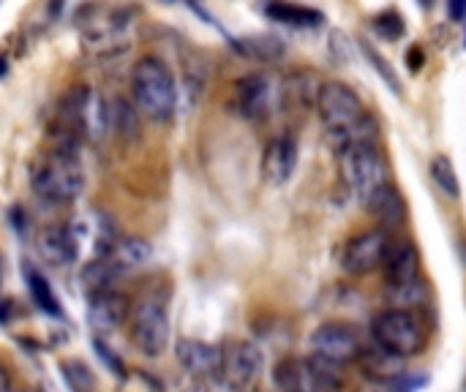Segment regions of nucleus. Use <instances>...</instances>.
I'll use <instances>...</instances> for the list:
<instances>
[{"mask_svg": "<svg viewBox=\"0 0 466 392\" xmlns=\"http://www.w3.org/2000/svg\"><path fill=\"white\" fill-rule=\"evenodd\" d=\"M390 246H393L390 229H385V226L366 229V232H360L344 243L341 256H339L341 270L350 276H369L385 265Z\"/></svg>", "mask_w": 466, "mask_h": 392, "instance_id": "8", "label": "nucleus"}, {"mask_svg": "<svg viewBox=\"0 0 466 392\" xmlns=\"http://www.w3.org/2000/svg\"><path fill=\"white\" fill-rule=\"evenodd\" d=\"M30 186L33 191L52 205H68L74 202L82 188H85V175L82 164L71 153H57L46 150L44 156L35 158L30 166Z\"/></svg>", "mask_w": 466, "mask_h": 392, "instance_id": "3", "label": "nucleus"}, {"mask_svg": "<svg viewBox=\"0 0 466 392\" xmlns=\"http://www.w3.org/2000/svg\"><path fill=\"white\" fill-rule=\"evenodd\" d=\"M358 363H363L366 374H369L371 379H380V382H399L401 377H407V371H404V357H399V355H393V352H388V349H382V347H377V344H374L371 349L363 347Z\"/></svg>", "mask_w": 466, "mask_h": 392, "instance_id": "20", "label": "nucleus"}, {"mask_svg": "<svg viewBox=\"0 0 466 392\" xmlns=\"http://www.w3.org/2000/svg\"><path fill=\"white\" fill-rule=\"evenodd\" d=\"M371 336L374 344L410 360L418 357L426 344H429V327L420 314L401 311V308H388L374 317L371 322Z\"/></svg>", "mask_w": 466, "mask_h": 392, "instance_id": "4", "label": "nucleus"}, {"mask_svg": "<svg viewBox=\"0 0 466 392\" xmlns=\"http://www.w3.org/2000/svg\"><path fill=\"white\" fill-rule=\"evenodd\" d=\"M25 278H27V289H30V295H33L35 306L57 317V314H60V308H57V297H55L52 286L46 284V278H44L35 267H30V265L25 267Z\"/></svg>", "mask_w": 466, "mask_h": 392, "instance_id": "26", "label": "nucleus"}, {"mask_svg": "<svg viewBox=\"0 0 466 392\" xmlns=\"http://www.w3.org/2000/svg\"><path fill=\"white\" fill-rule=\"evenodd\" d=\"M268 16L281 22V25H292V27H319L325 22V14L309 5H295V3H270L268 5Z\"/></svg>", "mask_w": 466, "mask_h": 392, "instance_id": "22", "label": "nucleus"}, {"mask_svg": "<svg viewBox=\"0 0 466 392\" xmlns=\"http://www.w3.org/2000/svg\"><path fill=\"white\" fill-rule=\"evenodd\" d=\"M63 377L68 382L71 392H93L96 390V379L90 374V368L79 360H68L63 363Z\"/></svg>", "mask_w": 466, "mask_h": 392, "instance_id": "28", "label": "nucleus"}, {"mask_svg": "<svg viewBox=\"0 0 466 392\" xmlns=\"http://www.w3.org/2000/svg\"><path fill=\"white\" fill-rule=\"evenodd\" d=\"M311 352H314V357L344 368V366L358 363L363 344L352 327L330 322V325H322L311 333Z\"/></svg>", "mask_w": 466, "mask_h": 392, "instance_id": "10", "label": "nucleus"}, {"mask_svg": "<svg viewBox=\"0 0 466 392\" xmlns=\"http://www.w3.org/2000/svg\"><path fill=\"white\" fill-rule=\"evenodd\" d=\"M235 49L248 57V60H257V63H276L284 57L287 46L273 38V35H248V38H238L235 41Z\"/></svg>", "mask_w": 466, "mask_h": 392, "instance_id": "24", "label": "nucleus"}, {"mask_svg": "<svg viewBox=\"0 0 466 392\" xmlns=\"http://www.w3.org/2000/svg\"><path fill=\"white\" fill-rule=\"evenodd\" d=\"M448 14H451L453 22L466 19V0H448Z\"/></svg>", "mask_w": 466, "mask_h": 392, "instance_id": "32", "label": "nucleus"}, {"mask_svg": "<svg viewBox=\"0 0 466 392\" xmlns=\"http://www.w3.org/2000/svg\"><path fill=\"white\" fill-rule=\"evenodd\" d=\"M388 286H401L420 278V251L412 240H393L388 259L382 265Z\"/></svg>", "mask_w": 466, "mask_h": 392, "instance_id": "16", "label": "nucleus"}, {"mask_svg": "<svg viewBox=\"0 0 466 392\" xmlns=\"http://www.w3.org/2000/svg\"><path fill=\"white\" fill-rule=\"evenodd\" d=\"M360 49H363V52H366V57L374 63V71H377V74L390 85V90H393V93H401V87H399V76L388 68V60H382V57L374 52V46H371L369 41H360Z\"/></svg>", "mask_w": 466, "mask_h": 392, "instance_id": "30", "label": "nucleus"}, {"mask_svg": "<svg viewBox=\"0 0 466 392\" xmlns=\"http://www.w3.org/2000/svg\"><path fill=\"white\" fill-rule=\"evenodd\" d=\"M295 166H298V142L287 134L273 136L262 153V177L270 186H284L295 175Z\"/></svg>", "mask_w": 466, "mask_h": 392, "instance_id": "15", "label": "nucleus"}, {"mask_svg": "<svg viewBox=\"0 0 466 392\" xmlns=\"http://www.w3.org/2000/svg\"><path fill=\"white\" fill-rule=\"evenodd\" d=\"M366 207L380 221V226H385V229H399L407 221V199L401 196V191L393 183L374 191L366 199Z\"/></svg>", "mask_w": 466, "mask_h": 392, "instance_id": "18", "label": "nucleus"}, {"mask_svg": "<svg viewBox=\"0 0 466 392\" xmlns=\"http://www.w3.org/2000/svg\"><path fill=\"white\" fill-rule=\"evenodd\" d=\"M431 177H434V183L442 188L445 196H451V199H459V196H461V186H459L453 161H451L448 156H434V158H431Z\"/></svg>", "mask_w": 466, "mask_h": 392, "instance_id": "27", "label": "nucleus"}, {"mask_svg": "<svg viewBox=\"0 0 466 392\" xmlns=\"http://www.w3.org/2000/svg\"><path fill=\"white\" fill-rule=\"evenodd\" d=\"M314 106L336 153L352 147H380V123L366 112L360 95L350 85L325 82Z\"/></svg>", "mask_w": 466, "mask_h": 392, "instance_id": "1", "label": "nucleus"}, {"mask_svg": "<svg viewBox=\"0 0 466 392\" xmlns=\"http://www.w3.org/2000/svg\"><path fill=\"white\" fill-rule=\"evenodd\" d=\"M339 166H341V180L344 186L358 196V199H369L374 191H380L382 186L393 183L390 180V166L382 156L380 147H352L339 153Z\"/></svg>", "mask_w": 466, "mask_h": 392, "instance_id": "5", "label": "nucleus"}, {"mask_svg": "<svg viewBox=\"0 0 466 392\" xmlns=\"http://www.w3.org/2000/svg\"><path fill=\"white\" fill-rule=\"evenodd\" d=\"M128 314L131 306L128 300L109 289V292H98V295H87V325L93 327L96 336H112L120 327L128 325Z\"/></svg>", "mask_w": 466, "mask_h": 392, "instance_id": "12", "label": "nucleus"}, {"mask_svg": "<svg viewBox=\"0 0 466 392\" xmlns=\"http://www.w3.org/2000/svg\"><path fill=\"white\" fill-rule=\"evenodd\" d=\"M11 392H30V390H11Z\"/></svg>", "mask_w": 466, "mask_h": 392, "instance_id": "34", "label": "nucleus"}, {"mask_svg": "<svg viewBox=\"0 0 466 392\" xmlns=\"http://www.w3.org/2000/svg\"><path fill=\"white\" fill-rule=\"evenodd\" d=\"M131 341L145 357H158L169 347V317L158 297H142L128 314Z\"/></svg>", "mask_w": 466, "mask_h": 392, "instance_id": "7", "label": "nucleus"}, {"mask_svg": "<svg viewBox=\"0 0 466 392\" xmlns=\"http://www.w3.org/2000/svg\"><path fill=\"white\" fill-rule=\"evenodd\" d=\"M273 382H276L279 392H322L317 385L311 363L300 360V357L281 360L273 371Z\"/></svg>", "mask_w": 466, "mask_h": 392, "instance_id": "19", "label": "nucleus"}, {"mask_svg": "<svg viewBox=\"0 0 466 392\" xmlns=\"http://www.w3.org/2000/svg\"><path fill=\"white\" fill-rule=\"evenodd\" d=\"M104 256L120 276H128L153 262V246L142 237H117Z\"/></svg>", "mask_w": 466, "mask_h": 392, "instance_id": "17", "label": "nucleus"}, {"mask_svg": "<svg viewBox=\"0 0 466 392\" xmlns=\"http://www.w3.org/2000/svg\"><path fill=\"white\" fill-rule=\"evenodd\" d=\"M388 297L393 303V308L401 311H412V314H423V308L429 306V284L420 278L401 284V286H388Z\"/></svg>", "mask_w": 466, "mask_h": 392, "instance_id": "25", "label": "nucleus"}, {"mask_svg": "<svg viewBox=\"0 0 466 392\" xmlns=\"http://www.w3.org/2000/svg\"><path fill=\"white\" fill-rule=\"evenodd\" d=\"M407 63H410V68L418 74V71L426 65V52H423V46H410V52H407Z\"/></svg>", "mask_w": 466, "mask_h": 392, "instance_id": "31", "label": "nucleus"}, {"mask_svg": "<svg viewBox=\"0 0 466 392\" xmlns=\"http://www.w3.org/2000/svg\"><path fill=\"white\" fill-rule=\"evenodd\" d=\"M38 254L55 270L71 267L79 259V237H76L74 226L52 224V226L41 229V235H38Z\"/></svg>", "mask_w": 466, "mask_h": 392, "instance_id": "14", "label": "nucleus"}, {"mask_svg": "<svg viewBox=\"0 0 466 392\" xmlns=\"http://www.w3.org/2000/svg\"><path fill=\"white\" fill-rule=\"evenodd\" d=\"M0 392H11V382H8V377H5L3 368H0Z\"/></svg>", "mask_w": 466, "mask_h": 392, "instance_id": "33", "label": "nucleus"}, {"mask_svg": "<svg viewBox=\"0 0 466 392\" xmlns=\"http://www.w3.org/2000/svg\"><path fill=\"white\" fill-rule=\"evenodd\" d=\"M175 355H177L180 368L194 379H210L221 374L224 347H216L199 338H180L175 344Z\"/></svg>", "mask_w": 466, "mask_h": 392, "instance_id": "13", "label": "nucleus"}, {"mask_svg": "<svg viewBox=\"0 0 466 392\" xmlns=\"http://www.w3.org/2000/svg\"><path fill=\"white\" fill-rule=\"evenodd\" d=\"M131 25L134 16L128 8L96 5L87 11V19H82V41L87 49L106 55L115 46H126V33L131 30Z\"/></svg>", "mask_w": 466, "mask_h": 392, "instance_id": "9", "label": "nucleus"}, {"mask_svg": "<svg viewBox=\"0 0 466 392\" xmlns=\"http://www.w3.org/2000/svg\"><path fill=\"white\" fill-rule=\"evenodd\" d=\"M374 27L382 38L388 41H399L404 35V19L399 11H382L377 19H374Z\"/></svg>", "mask_w": 466, "mask_h": 392, "instance_id": "29", "label": "nucleus"}, {"mask_svg": "<svg viewBox=\"0 0 466 392\" xmlns=\"http://www.w3.org/2000/svg\"><path fill=\"white\" fill-rule=\"evenodd\" d=\"M131 98L153 123H167L177 112V82L161 57L145 55L131 68Z\"/></svg>", "mask_w": 466, "mask_h": 392, "instance_id": "2", "label": "nucleus"}, {"mask_svg": "<svg viewBox=\"0 0 466 392\" xmlns=\"http://www.w3.org/2000/svg\"><path fill=\"white\" fill-rule=\"evenodd\" d=\"M265 371V355L257 344L251 341H235L224 347V360H221V377L229 379L238 387H251L259 382Z\"/></svg>", "mask_w": 466, "mask_h": 392, "instance_id": "11", "label": "nucleus"}, {"mask_svg": "<svg viewBox=\"0 0 466 392\" xmlns=\"http://www.w3.org/2000/svg\"><path fill=\"white\" fill-rule=\"evenodd\" d=\"M284 101V82L270 74H246L232 85V109L246 120H265Z\"/></svg>", "mask_w": 466, "mask_h": 392, "instance_id": "6", "label": "nucleus"}, {"mask_svg": "<svg viewBox=\"0 0 466 392\" xmlns=\"http://www.w3.org/2000/svg\"><path fill=\"white\" fill-rule=\"evenodd\" d=\"M117 278H123V276L109 265L106 256H93V259L82 267V276H79V281H82V286H85L87 295H98V292L115 289Z\"/></svg>", "mask_w": 466, "mask_h": 392, "instance_id": "23", "label": "nucleus"}, {"mask_svg": "<svg viewBox=\"0 0 466 392\" xmlns=\"http://www.w3.org/2000/svg\"><path fill=\"white\" fill-rule=\"evenodd\" d=\"M139 131H142V115L137 104L126 95L109 98V134L131 142V139H139Z\"/></svg>", "mask_w": 466, "mask_h": 392, "instance_id": "21", "label": "nucleus"}]
</instances>
